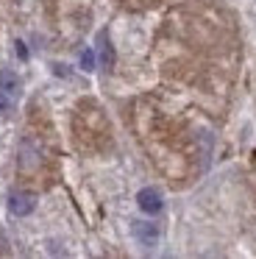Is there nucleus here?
Here are the masks:
<instances>
[{
  "label": "nucleus",
  "mask_w": 256,
  "mask_h": 259,
  "mask_svg": "<svg viewBox=\"0 0 256 259\" xmlns=\"http://www.w3.org/2000/svg\"><path fill=\"white\" fill-rule=\"evenodd\" d=\"M20 167L22 170L39 167V148L33 145L31 140H25V142H22V148H20Z\"/></svg>",
  "instance_id": "5"
},
{
  "label": "nucleus",
  "mask_w": 256,
  "mask_h": 259,
  "mask_svg": "<svg viewBox=\"0 0 256 259\" xmlns=\"http://www.w3.org/2000/svg\"><path fill=\"white\" fill-rule=\"evenodd\" d=\"M20 78H17V73H11V70H0V90L3 92H9L11 98L20 92Z\"/></svg>",
  "instance_id": "6"
},
{
  "label": "nucleus",
  "mask_w": 256,
  "mask_h": 259,
  "mask_svg": "<svg viewBox=\"0 0 256 259\" xmlns=\"http://www.w3.org/2000/svg\"><path fill=\"white\" fill-rule=\"evenodd\" d=\"M33 206H36V198H33L31 192H11L9 195V212L14 214V218H25V214H31Z\"/></svg>",
  "instance_id": "2"
},
{
  "label": "nucleus",
  "mask_w": 256,
  "mask_h": 259,
  "mask_svg": "<svg viewBox=\"0 0 256 259\" xmlns=\"http://www.w3.org/2000/svg\"><path fill=\"white\" fill-rule=\"evenodd\" d=\"M17 56H20V59H28V48L22 45V42H17Z\"/></svg>",
  "instance_id": "9"
},
{
  "label": "nucleus",
  "mask_w": 256,
  "mask_h": 259,
  "mask_svg": "<svg viewBox=\"0 0 256 259\" xmlns=\"http://www.w3.org/2000/svg\"><path fill=\"white\" fill-rule=\"evenodd\" d=\"M11 109H14V98H11L9 92H3V90H0V114L11 112Z\"/></svg>",
  "instance_id": "7"
},
{
  "label": "nucleus",
  "mask_w": 256,
  "mask_h": 259,
  "mask_svg": "<svg viewBox=\"0 0 256 259\" xmlns=\"http://www.w3.org/2000/svg\"><path fill=\"white\" fill-rule=\"evenodd\" d=\"M111 64H114V48H111V42H109V34L100 31L98 34V67L111 70Z\"/></svg>",
  "instance_id": "4"
},
{
  "label": "nucleus",
  "mask_w": 256,
  "mask_h": 259,
  "mask_svg": "<svg viewBox=\"0 0 256 259\" xmlns=\"http://www.w3.org/2000/svg\"><path fill=\"white\" fill-rule=\"evenodd\" d=\"M131 231H134V240H137L139 245H145V248H153L156 242H159V226L156 223L137 220V223L131 226Z\"/></svg>",
  "instance_id": "1"
},
{
  "label": "nucleus",
  "mask_w": 256,
  "mask_h": 259,
  "mask_svg": "<svg viewBox=\"0 0 256 259\" xmlns=\"http://www.w3.org/2000/svg\"><path fill=\"white\" fill-rule=\"evenodd\" d=\"M137 203H139V209H142V212H148V214L161 212V206H164L161 192L156 190V187H145V190H139L137 192Z\"/></svg>",
  "instance_id": "3"
},
{
  "label": "nucleus",
  "mask_w": 256,
  "mask_h": 259,
  "mask_svg": "<svg viewBox=\"0 0 256 259\" xmlns=\"http://www.w3.org/2000/svg\"><path fill=\"white\" fill-rule=\"evenodd\" d=\"M81 67L83 70H95V53L92 51H81Z\"/></svg>",
  "instance_id": "8"
}]
</instances>
